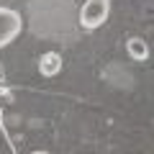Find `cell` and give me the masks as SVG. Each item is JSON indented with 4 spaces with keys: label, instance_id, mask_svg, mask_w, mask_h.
Instances as JSON below:
<instances>
[{
    "label": "cell",
    "instance_id": "7a4b0ae2",
    "mask_svg": "<svg viewBox=\"0 0 154 154\" xmlns=\"http://www.w3.org/2000/svg\"><path fill=\"white\" fill-rule=\"evenodd\" d=\"M23 31V18L18 11L8 5H0V49L8 44H13Z\"/></svg>",
    "mask_w": 154,
    "mask_h": 154
},
{
    "label": "cell",
    "instance_id": "3957f363",
    "mask_svg": "<svg viewBox=\"0 0 154 154\" xmlns=\"http://www.w3.org/2000/svg\"><path fill=\"white\" fill-rule=\"evenodd\" d=\"M59 69H62V57L57 54V51H46V54L38 57V72L44 77L59 75Z\"/></svg>",
    "mask_w": 154,
    "mask_h": 154
},
{
    "label": "cell",
    "instance_id": "277c9868",
    "mask_svg": "<svg viewBox=\"0 0 154 154\" xmlns=\"http://www.w3.org/2000/svg\"><path fill=\"white\" fill-rule=\"evenodd\" d=\"M126 51H128V57L131 59H136V62H144L149 57V46H146V41L144 38H128L126 41Z\"/></svg>",
    "mask_w": 154,
    "mask_h": 154
},
{
    "label": "cell",
    "instance_id": "6da1fadb",
    "mask_svg": "<svg viewBox=\"0 0 154 154\" xmlns=\"http://www.w3.org/2000/svg\"><path fill=\"white\" fill-rule=\"evenodd\" d=\"M110 16V0H85V5L80 8V26L95 31L100 28Z\"/></svg>",
    "mask_w": 154,
    "mask_h": 154
},
{
    "label": "cell",
    "instance_id": "5b68a950",
    "mask_svg": "<svg viewBox=\"0 0 154 154\" xmlns=\"http://www.w3.org/2000/svg\"><path fill=\"white\" fill-rule=\"evenodd\" d=\"M31 154H49V152H31Z\"/></svg>",
    "mask_w": 154,
    "mask_h": 154
}]
</instances>
